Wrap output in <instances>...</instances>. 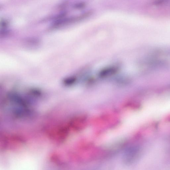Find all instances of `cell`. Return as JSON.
I'll return each mask as SVG.
<instances>
[{
	"label": "cell",
	"mask_w": 170,
	"mask_h": 170,
	"mask_svg": "<svg viewBox=\"0 0 170 170\" xmlns=\"http://www.w3.org/2000/svg\"><path fill=\"white\" fill-rule=\"evenodd\" d=\"M155 6H162L170 5V0H155L153 2Z\"/></svg>",
	"instance_id": "1"
},
{
	"label": "cell",
	"mask_w": 170,
	"mask_h": 170,
	"mask_svg": "<svg viewBox=\"0 0 170 170\" xmlns=\"http://www.w3.org/2000/svg\"><path fill=\"white\" fill-rule=\"evenodd\" d=\"M85 3L83 2H81L79 3H77L74 5V7L77 9H81L84 7L85 6Z\"/></svg>",
	"instance_id": "2"
}]
</instances>
